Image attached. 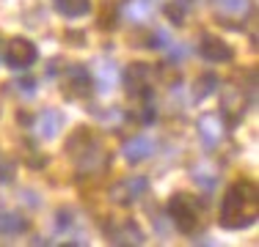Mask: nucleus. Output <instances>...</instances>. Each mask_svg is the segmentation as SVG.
<instances>
[{
  "mask_svg": "<svg viewBox=\"0 0 259 247\" xmlns=\"http://www.w3.org/2000/svg\"><path fill=\"white\" fill-rule=\"evenodd\" d=\"M256 222V184L254 181H237L224 198L221 206V225L224 228H248Z\"/></svg>",
  "mask_w": 259,
  "mask_h": 247,
  "instance_id": "nucleus-1",
  "label": "nucleus"
},
{
  "mask_svg": "<svg viewBox=\"0 0 259 247\" xmlns=\"http://www.w3.org/2000/svg\"><path fill=\"white\" fill-rule=\"evenodd\" d=\"M168 214H171V220L177 222V228H180L182 233H193L196 228H199L201 206H199V201H196L193 195L177 193V195H171V201H168Z\"/></svg>",
  "mask_w": 259,
  "mask_h": 247,
  "instance_id": "nucleus-2",
  "label": "nucleus"
},
{
  "mask_svg": "<svg viewBox=\"0 0 259 247\" xmlns=\"http://www.w3.org/2000/svg\"><path fill=\"white\" fill-rule=\"evenodd\" d=\"M149 83H152V66L144 64V60H133V64L121 72V85H124V91L135 99H149L152 96Z\"/></svg>",
  "mask_w": 259,
  "mask_h": 247,
  "instance_id": "nucleus-3",
  "label": "nucleus"
},
{
  "mask_svg": "<svg viewBox=\"0 0 259 247\" xmlns=\"http://www.w3.org/2000/svg\"><path fill=\"white\" fill-rule=\"evenodd\" d=\"M61 88L69 99H85L94 91V83H91V74L85 66H69L66 74L61 77Z\"/></svg>",
  "mask_w": 259,
  "mask_h": 247,
  "instance_id": "nucleus-4",
  "label": "nucleus"
},
{
  "mask_svg": "<svg viewBox=\"0 0 259 247\" xmlns=\"http://www.w3.org/2000/svg\"><path fill=\"white\" fill-rule=\"evenodd\" d=\"M36 58H39L36 44L28 39H22V36H17V39H11L9 44H6V64H9L11 69H28Z\"/></svg>",
  "mask_w": 259,
  "mask_h": 247,
  "instance_id": "nucleus-5",
  "label": "nucleus"
},
{
  "mask_svg": "<svg viewBox=\"0 0 259 247\" xmlns=\"http://www.w3.org/2000/svg\"><path fill=\"white\" fill-rule=\"evenodd\" d=\"M199 52H201V58L212 60V64H226V60L234 58V49L226 44L224 39H218V36H212V33H204V36H201Z\"/></svg>",
  "mask_w": 259,
  "mask_h": 247,
  "instance_id": "nucleus-6",
  "label": "nucleus"
},
{
  "mask_svg": "<svg viewBox=\"0 0 259 247\" xmlns=\"http://www.w3.org/2000/svg\"><path fill=\"white\" fill-rule=\"evenodd\" d=\"M146 187H149V181H146L144 176H133V178H124V181L116 184V187L110 190V198H113L116 203H121V206H127V203L135 201V198L144 195Z\"/></svg>",
  "mask_w": 259,
  "mask_h": 247,
  "instance_id": "nucleus-7",
  "label": "nucleus"
},
{
  "mask_svg": "<svg viewBox=\"0 0 259 247\" xmlns=\"http://www.w3.org/2000/svg\"><path fill=\"white\" fill-rule=\"evenodd\" d=\"M245 104H248V96H245L243 91L237 88V85H234V88H229L224 96H221V110L229 115V124H237L240 118H243Z\"/></svg>",
  "mask_w": 259,
  "mask_h": 247,
  "instance_id": "nucleus-8",
  "label": "nucleus"
},
{
  "mask_svg": "<svg viewBox=\"0 0 259 247\" xmlns=\"http://www.w3.org/2000/svg\"><path fill=\"white\" fill-rule=\"evenodd\" d=\"M28 231V217L17 209H0V236H20Z\"/></svg>",
  "mask_w": 259,
  "mask_h": 247,
  "instance_id": "nucleus-9",
  "label": "nucleus"
},
{
  "mask_svg": "<svg viewBox=\"0 0 259 247\" xmlns=\"http://www.w3.org/2000/svg\"><path fill=\"white\" fill-rule=\"evenodd\" d=\"M155 154V140L152 138H130L124 146H121V157L127 162H144L146 157Z\"/></svg>",
  "mask_w": 259,
  "mask_h": 247,
  "instance_id": "nucleus-10",
  "label": "nucleus"
},
{
  "mask_svg": "<svg viewBox=\"0 0 259 247\" xmlns=\"http://www.w3.org/2000/svg\"><path fill=\"white\" fill-rule=\"evenodd\" d=\"M199 138L204 148H215L224 138V124H221L218 115H201L199 118Z\"/></svg>",
  "mask_w": 259,
  "mask_h": 247,
  "instance_id": "nucleus-11",
  "label": "nucleus"
},
{
  "mask_svg": "<svg viewBox=\"0 0 259 247\" xmlns=\"http://www.w3.org/2000/svg\"><path fill=\"white\" fill-rule=\"evenodd\" d=\"M218 17H229V20H243L248 14V0H212Z\"/></svg>",
  "mask_w": 259,
  "mask_h": 247,
  "instance_id": "nucleus-12",
  "label": "nucleus"
},
{
  "mask_svg": "<svg viewBox=\"0 0 259 247\" xmlns=\"http://www.w3.org/2000/svg\"><path fill=\"white\" fill-rule=\"evenodd\" d=\"M39 132L41 138H55V135L61 132V127H64V115H61V110H45V113L39 115Z\"/></svg>",
  "mask_w": 259,
  "mask_h": 247,
  "instance_id": "nucleus-13",
  "label": "nucleus"
},
{
  "mask_svg": "<svg viewBox=\"0 0 259 247\" xmlns=\"http://www.w3.org/2000/svg\"><path fill=\"white\" fill-rule=\"evenodd\" d=\"M58 14L69 17V20H77V17H85L91 9V0H53Z\"/></svg>",
  "mask_w": 259,
  "mask_h": 247,
  "instance_id": "nucleus-14",
  "label": "nucleus"
},
{
  "mask_svg": "<svg viewBox=\"0 0 259 247\" xmlns=\"http://www.w3.org/2000/svg\"><path fill=\"white\" fill-rule=\"evenodd\" d=\"M121 14L133 22H146L152 17V9H149L146 0H130L127 6H121Z\"/></svg>",
  "mask_w": 259,
  "mask_h": 247,
  "instance_id": "nucleus-15",
  "label": "nucleus"
},
{
  "mask_svg": "<svg viewBox=\"0 0 259 247\" xmlns=\"http://www.w3.org/2000/svg\"><path fill=\"white\" fill-rule=\"evenodd\" d=\"M215 88H218V74H212V72L201 74V77L196 80V85H193V99L196 102H204Z\"/></svg>",
  "mask_w": 259,
  "mask_h": 247,
  "instance_id": "nucleus-16",
  "label": "nucleus"
},
{
  "mask_svg": "<svg viewBox=\"0 0 259 247\" xmlns=\"http://www.w3.org/2000/svg\"><path fill=\"white\" fill-rule=\"evenodd\" d=\"M91 143H94V140H91V132L83 127V129H77V132L69 138V143H66V154H69V157H77V154L83 151V148H89Z\"/></svg>",
  "mask_w": 259,
  "mask_h": 247,
  "instance_id": "nucleus-17",
  "label": "nucleus"
},
{
  "mask_svg": "<svg viewBox=\"0 0 259 247\" xmlns=\"http://www.w3.org/2000/svg\"><path fill=\"white\" fill-rule=\"evenodd\" d=\"M116 74H119V69H116L110 60H100V64H97V83H100L102 91H108L110 85L116 83Z\"/></svg>",
  "mask_w": 259,
  "mask_h": 247,
  "instance_id": "nucleus-18",
  "label": "nucleus"
},
{
  "mask_svg": "<svg viewBox=\"0 0 259 247\" xmlns=\"http://www.w3.org/2000/svg\"><path fill=\"white\" fill-rule=\"evenodd\" d=\"M116 242H121V244H127V242L130 244H141V242H144V233H141L138 225L130 220V222H124V228H121V233L116 236Z\"/></svg>",
  "mask_w": 259,
  "mask_h": 247,
  "instance_id": "nucleus-19",
  "label": "nucleus"
},
{
  "mask_svg": "<svg viewBox=\"0 0 259 247\" xmlns=\"http://www.w3.org/2000/svg\"><path fill=\"white\" fill-rule=\"evenodd\" d=\"M193 178H196V184H199L204 193H212L215 187H218V173H201V170H193Z\"/></svg>",
  "mask_w": 259,
  "mask_h": 247,
  "instance_id": "nucleus-20",
  "label": "nucleus"
},
{
  "mask_svg": "<svg viewBox=\"0 0 259 247\" xmlns=\"http://www.w3.org/2000/svg\"><path fill=\"white\" fill-rule=\"evenodd\" d=\"M185 14H188V9H182V3H168V6H165V17H168L174 25H182Z\"/></svg>",
  "mask_w": 259,
  "mask_h": 247,
  "instance_id": "nucleus-21",
  "label": "nucleus"
},
{
  "mask_svg": "<svg viewBox=\"0 0 259 247\" xmlns=\"http://www.w3.org/2000/svg\"><path fill=\"white\" fill-rule=\"evenodd\" d=\"M11 178H14V162H11V159H6L3 154H0V184L11 181Z\"/></svg>",
  "mask_w": 259,
  "mask_h": 247,
  "instance_id": "nucleus-22",
  "label": "nucleus"
},
{
  "mask_svg": "<svg viewBox=\"0 0 259 247\" xmlns=\"http://www.w3.org/2000/svg\"><path fill=\"white\" fill-rule=\"evenodd\" d=\"M69 225H72V212L69 209H61L55 214V231H69Z\"/></svg>",
  "mask_w": 259,
  "mask_h": 247,
  "instance_id": "nucleus-23",
  "label": "nucleus"
},
{
  "mask_svg": "<svg viewBox=\"0 0 259 247\" xmlns=\"http://www.w3.org/2000/svg\"><path fill=\"white\" fill-rule=\"evenodd\" d=\"M17 85H20L25 94H33V91H36V80L33 77H20V80H17Z\"/></svg>",
  "mask_w": 259,
  "mask_h": 247,
  "instance_id": "nucleus-24",
  "label": "nucleus"
},
{
  "mask_svg": "<svg viewBox=\"0 0 259 247\" xmlns=\"http://www.w3.org/2000/svg\"><path fill=\"white\" fill-rule=\"evenodd\" d=\"M182 58H185V47H174L168 52V60H182Z\"/></svg>",
  "mask_w": 259,
  "mask_h": 247,
  "instance_id": "nucleus-25",
  "label": "nucleus"
}]
</instances>
